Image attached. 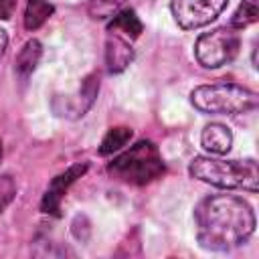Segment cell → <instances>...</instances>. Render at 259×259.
<instances>
[{
    "instance_id": "15",
    "label": "cell",
    "mask_w": 259,
    "mask_h": 259,
    "mask_svg": "<svg viewBox=\"0 0 259 259\" xmlns=\"http://www.w3.org/2000/svg\"><path fill=\"white\" fill-rule=\"evenodd\" d=\"M259 18V0H243L237 8V12L233 14L231 26L233 28H245L249 24H253Z\"/></svg>"
},
{
    "instance_id": "6",
    "label": "cell",
    "mask_w": 259,
    "mask_h": 259,
    "mask_svg": "<svg viewBox=\"0 0 259 259\" xmlns=\"http://www.w3.org/2000/svg\"><path fill=\"white\" fill-rule=\"evenodd\" d=\"M227 4L229 0H172L170 10L180 28L194 30L210 24Z\"/></svg>"
},
{
    "instance_id": "3",
    "label": "cell",
    "mask_w": 259,
    "mask_h": 259,
    "mask_svg": "<svg viewBox=\"0 0 259 259\" xmlns=\"http://www.w3.org/2000/svg\"><path fill=\"white\" fill-rule=\"evenodd\" d=\"M166 166L162 162L160 150L154 142L150 140H140L130 150L121 152L107 164V172L125 184L134 186H144L150 184L152 180L160 178L164 174Z\"/></svg>"
},
{
    "instance_id": "16",
    "label": "cell",
    "mask_w": 259,
    "mask_h": 259,
    "mask_svg": "<svg viewBox=\"0 0 259 259\" xmlns=\"http://www.w3.org/2000/svg\"><path fill=\"white\" fill-rule=\"evenodd\" d=\"M123 4H125V0H89L87 12L91 18L99 20V18H107V16L115 14Z\"/></svg>"
},
{
    "instance_id": "10",
    "label": "cell",
    "mask_w": 259,
    "mask_h": 259,
    "mask_svg": "<svg viewBox=\"0 0 259 259\" xmlns=\"http://www.w3.org/2000/svg\"><path fill=\"white\" fill-rule=\"evenodd\" d=\"M200 144L204 150H208L210 154L223 156L231 150L233 146V134L227 125L223 123H208L202 134H200Z\"/></svg>"
},
{
    "instance_id": "4",
    "label": "cell",
    "mask_w": 259,
    "mask_h": 259,
    "mask_svg": "<svg viewBox=\"0 0 259 259\" xmlns=\"http://www.w3.org/2000/svg\"><path fill=\"white\" fill-rule=\"evenodd\" d=\"M192 105L202 113H249L257 109L259 95L237 83H212L198 85L190 93Z\"/></svg>"
},
{
    "instance_id": "13",
    "label": "cell",
    "mask_w": 259,
    "mask_h": 259,
    "mask_svg": "<svg viewBox=\"0 0 259 259\" xmlns=\"http://www.w3.org/2000/svg\"><path fill=\"white\" fill-rule=\"evenodd\" d=\"M55 12V6L49 0H28L24 8V28L36 30L40 28Z\"/></svg>"
},
{
    "instance_id": "1",
    "label": "cell",
    "mask_w": 259,
    "mask_h": 259,
    "mask_svg": "<svg viewBox=\"0 0 259 259\" xmlns=\"http://www.w3.org/2000/svg\"><path fill=\"white\" fill-rule=\"evenodd\" d=\"M196 239L202 249L231 251L243 245L255 231L251 204L233 194H210L194 208Z\"/></svg>"
},
{
    "instance_id": "2",
    "label": "cell",
    "mask_w": 259,
    "mask_h": 259,
    "mask_svg": "<svg viewBox=\"0 0 259 259\" xmlns=\"http://www.w3.org/2000/svg\"><path fill=\"white\" fill-rule=\"evenodd\" d=\"M188 172L192 178L229 190H259V168L253 158L247 160H219L210 156H196Z\"/></svg>"
},
{
    "instance_id": "19",
    "label": "cell",
    "mask_w": 259,
    "mask_h": 259,
    "mask_svg": "<svg viewBox=\"0 0 259 259\" xmlns=\"http://www.w3.org/2000/svg\"><path fill=\"white\" fill-rule=\"evenodd\" d=\"M0 160H2V142H0Z\"/></svg>"
},
{
    "instance_id": "5",
    "label": "cell",
    "mask_w": 259,
    "mask_h": 259,
    "mask_svg": "<svg viewBox=\"0 0 259 259\" xmlns=\"http://www.w3.org/2000/svg\"><path fill=\"white\" fill-rule=\"evenodd\" d=\"M241 40L233 26H219L198 36L194 45L196 61L206 69H219L231 63L239 53Z\"/></svg>"
},
{
    "instance_id": "14",
    "label": "cell",
    "mask_w": 259,
    "mask_h": 259,
    "mask_svg": "<svg viewBox=\"0 0 259 259\" xmlns=\"http://www.w3.org/2000/svg\"><path fill=\"white\" fill-rule=\"evenodd\" d=\"M130 140H132V130H130V127H125V125L111 127V130L103 136V140H101V144H99V154H101V156H109V154L121 150Z\"/></svg>"
},
{
    "instance_id": "11",
    "label": "cell",
    "mask_w": 259,
    "mask_h": 259,
    "mask_svg": "<svg viewBox=\"0 0 259 259\" xmlns=\"http://www.w3.org/2000/svg\"><path fill=\"white\" fill-rule=\"evenodd\" d=\"M40 55H42V47L36 38H30L22 45V49L18 51L16 61H14V71L22 81H26L32 75V71L36 69V65L40 61Z\"/></svg>"
},
{
    "instance_id": "18",
    "label": "cell",
    "mask_w": 259,
    "mask_h": 259,
    "mask_svg": "<svg viewBox=\"0 0 259 259\" xmlns=\"http://www.w3.org/2000/svg\"><path fill=\"white\" fill-rule=\"evenodd\" d=\"M6 47H8V36H6V30H4V28H0V59L4 57Z\"/></svg>"
},
{
    "instance_id": "7",
    "label": "cell",
    "mask_w": 259,
    "mask_h": 259,
    "mask_svg": "<svg viewBox=\"0 0 259 259\" xmlns=\"http://www.w3.org/2000/svg\"><path fill=\"white\" fill-rule=\"evenodd\" d=\"M87 168H89L87 164H73V166H69L67 170H63L61 174H57V176L49 182V186H47V190H45V194H42L40 210L47 212V214H53V217H61V200H63L65 192L69 190V186H71L77 178H81V176L87 172Z\"/></svg>"
},
{
    "instance_id": "8",
    "label": "cell",
    "mask_w": 259,
    "mask_h": 259,
    "mask_svg": "<svg viewBox=\"0 0 259 259\" xmlns=\"http://www.w3.org/2000/svg\"><path fill=\"white\" fill-rule=\"evenodd\" d=\"M134 61V49L127 38L119 36L117 32L107 34L105 40V63L109 73H121L130 63Z\"/></svg>"
},
{
    "instance_id": "9",
    "label": "cell",
    "mask_w": 259,
    "mask_h": 259,
    "mask_svg": "<svg viewBox=\"0 0 259 259\" xmlns=\"http://www.w3.org/2000/svg\"><path fill=\"white\" fill-rule=\"evenodd\" d=\"M97 91H99V77L97 75H89L81 81V87L75 95V99L67 101L63 109H59V115H73V117H79V115H85V111L95 103L97 99Z\"/></svg>"
},
{
    "instance_id": "17",
    "label": "cell",
    "mask_w": 259,
    "mask_h": 259,
    "mask_svg": "<svg viewBox=\"0 0 259 259\" xmlns=\"http://www.w3.org/2000/svg\"><path fill=\"white\" fill-rule=\"evenodd\" d=\"M18 0H0V20H8L14 14Z\"/></svg>"
},
{
    "instance_id": "12",
    "label": "cell",
    "mask_w": 259,
    "mask_h": 259,
    "mask_svg": "<svg viewBox=\"0 0 259 259\" xmlns=\"http://www.w3.org/2000/svg\"><path fill=\"white\" fill-rule=\"evenodd\" d=\"M107 30H121L127 38H138L144 30V24H142V20L134 8H121L109 20Z\"/></svg>"
}]
</instances>
